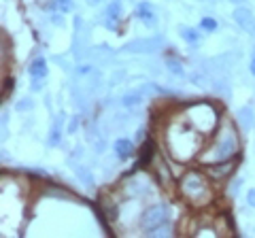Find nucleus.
I'll list each match as a JSON object with an SVG mask.
<instances>
[{
	"label": "nucleus",
	"instance_id": "6",
	"mask_svg": "<svg viewBox=\"0 0 255 238\" xmlns=\"http://www.w3.org/2000/svg\"><path fill=\"white\" fill-rule=\"evenodd\" d=\"M207 177L211 181H223V179H228L232 172H234V162L232 160H223V162H215V164H209L207 168Z\"/></svg>",
	"mask_w": 255,
	"mask_h": 238
},
{
	"label": "nucleus",
	"instance_id": "16",
	"mask_svg": "<svg viewBox=\"0 0 255 238\" xmlns=\"http://www.w3.org/2000/svg\"><path fill=\"white\" fill-rule=\"evenodd\" d=\"M166 64H168L170 73H174V75H183V66H181V62L172 60V57H168V60H166Z\"/></svg>",
	"mask_w": 255,
	"mask_h": 238
},
{
	"label": "nucleus",
	"instance_id": "2",
	"mask_svg": "<svg viewBox=\"0 0 255 238\" xmlns=\"http://www.w3.org/2000/svg\"><path fill=\"white\" fill-rule=\"evenodd\" d=\"M240 155V136L238 130L234 128L230 119H223L221 126L215 130V139L209 147H204L198 155L200 164L209 166L215 162H223V160H234Z\"/></svg>",
	"mask_w": 255,
	"mask_h": 238
},
{
	"label": "nucleus",
	"instance_id": "1",
	"mask_svg": "<svg viewBox=\"0 0 255 238\" xmlns=\"http://www.w3.org/2000/svg\"><path fill=\"white\" fill-rule=\"evenodd\" d=\"M166 149L176 162H189L204 149V134L198 132L185 117H181L166 130Z\"/></svg>",
	"mask_w": 255,
	"mask_h": 238
},
{
	"label": "nucleus",
	"instance_id": "20",
	"mask_svg": "<svg viewBox=\"0 0 255 238\" xmlns=\"http://www.w3.org/2000/svg\"><path fill=\"white\" fill-rule=\"evenodd\" d=\"M91 2H102V0H91Z\"/></svg>",
	"mask_w": 255,
	"mask_h": 238
},
{
	"label": "nucleus",
	"instance_id": "9",
	"mask_svg": "<svg viewBox=\"0 0 255 238\" xmlns=\"http://www.w3.org/2000/svg\"><path fill=\"white\" fill-rule=\"evenodd\" d=\"M136 17L147 26H153L155 21H158V17H155V13H153V6L149 2H140L136 6Z\"/></svg>",
	"mask_w": 255,
	"mask_h": 238
},
{
	"label": "nucleus",
	"instance_id": "7",
	"mask_svg": "<svg viewBox=\"0 0 255 238\" xmlns=\"http://www.w3.org/2000/svg\"><path fill=\"white\" fill-rule=\"evenodd\" d=\"M232 17L245 32H255V17H253V13L249 9H245V6H236Z\"/></svg>",
	"mask_w": 255,
	"mask_h": 238
},
{
	"label": "nucleus",
	"instance_id": "4",
	"mask_svg": "<svg viewBox=\"0 0 255 238\" xmlns=\"http://www.w3.org/2000/svg\"><path fill=\"white\" fill-rule=\"evenodd\" d=\"M217 109L212 104H207V102H198L194 106H189V109L183 113V117H185L191 126H194L198 132H202L204 136L212 134L215 130L219 128V117H217Z\"/></svg>",
	"mask_w": 255,
	"mask_h": 238
},
{
	"label": "nucleus",
	"instance_id": "19",
	"mask_svg": "<svg viewBox=\"0 0 255 238\" xmlns=\"http://www.w3.org/2000/svg\"><path fill=\"white\" fill-rule=\"evenodd\" d=\"M232 2H243V0H232Z\"/></svg>",
	"mask_w": 255,
	"mask_h": 238
},
{
	"label": "nucleus",
	"instance_id": "13",
	"mask_svg": "<svg viewBox=\"0 0 255 238\" xmlns=\"http://www.w3.org/2000/svg\"><path fill=\"white\" fill-rule=\"evenodd\" d=\"M179 34H181V37L185 39L187 43H198V41H200V34H198L194 28H187V26H181V28H179Z\"/></svg>",
	"mask_w": 255,
	"mask_h": 238
},
{
	"label": "nucleus",
	"instance_id": "3",
	"mask_svg": "<svg viewBox=\"0 0 255 238\" xmlns=\"http://www.w3.org/2000/svg\"><path fill=\"white\" fill-rule=\"evenodd\" d=\"M179 191H181V196L194 206H204L212 200L211 179L207 177V172H200V170L185 172L179 183Z\"/></svg>",
	"mask_w": 255,
	"mask_h": 238
},
{
	"label": "nucleus",
	"instance_id": "14",
	"mask_svg": "<svg viewBox=\"0 0 255 238\" xmlns=\"http://www.w3.org/2000/svg\"><path fill=\"white\" fill-rule=\"evenodd\" d=\"M73 0H53L51 2V9L53 11H60V13H70L73 11Z\"/></svg>",
	"mask_w": 255,
	"mask_h": 238
},
{
	"label": "nucleus",
	"instance_id": "12",
	"mask_svg": "<svg viewBox=\"0 0 255 238\" xmlns=\"http://www.w3.org/2000/svg\"><path fill=\"white\" fill-rule=\"evenodd\" d=\"M119 17H122V2L113 0V2L106 6V19H109V24H113V21H117Z\"/></svg>",
	"mask_w": 255,
	"mask_h": 238
},
{
	"label": "nucleus",
	"instance_id": "10",
	"mask_svg": "<svg viewBox=\"0 0 255 238\" xmlns=\"http://www.w3.org/2000/svg\"><path fill=\"white\" fill-rule=\"evenodd\" d=\"M47 60L45 57H37L32 64H30V68H28V73H30L32 79H42V77H47Z\"/></svg>",
	"mask_w": 255,
	"mask_h": 238
},
{
	"label": "nucleus",
	"instance_id": "15",
	"mask_svg": "<svg viewBox=\"0 0 255 238\" xmlns=\"http://www.w3.org/2000/svg\"><path fill=\"white\" fill-rule=\"evenodd\" d=\"M200 28H202V30H207V32H212V30H217V21L212 17H202Z\"/></svg>",
	"mask_w": 255,
	"mask_h": 238
},
{
	"label": "nucleus",
	"instance_id": "18",
	"mask_svg": "<svg viewBox=\"0 0 255 238\" xmlns=\"http://www.w3.org/2000/svg\"><path fill=\"white\" fill-rule=\"evenodd\" d=\"M251 75H255V57L251 60Z\"/></svg>",
	"mask_w": 255,
	"mask_h": 238
},
{
	"label": "nucleus",
	"instance_id": "11",
	"mask_svg": "<svg viewBox=\"0 0 255 238\" xmlns=\"http://www.w3.org/2000/svg\"><path fill=\"white\" fill-rule=\"evenodd\" d=\"M115 151H117L119 160H128V157H132L134 153H136V151H134L132 141H128V139H119L115 143Z\"/></svg>",
	"mask_w": 255,
	"mask_h": 238
},
{
	"label": "nucleus",
	"instance_id": "17",
	"mask_svg": "<svg viewBox=\"0 0 255 238\" xmlns=\"http://www.w3.org/2000/svg\"><path fill=\"white\" fill-rule=\"evenodd\" d=\"M249 206H255V190L249 191Z\"/></svg>",
	"mask_w": 255,
	"mask_h": 238
},
{
	"label": "nucleus",
	"instance_id": "8",
	"mask_svg": "<svg viewBox=\"0 0 255 238\" xmlns=\"http://www.w3.org/2000/svg\"><path fill=\"white\" fill-rule=\"evenodd\" d=\"M153 153H155V145H153L151 141H147L145 145L140 147V151H138V162L134 164V170H140L143 166H149V164H151Z\"/></svg>",
	"mask_w": 255,
	"mask_h": 238
},
{
	"label": "nucleus",
	"instance_id": "5",
	"mask_svg": "<svg viewBox=\"0 0 255 238\" xmlns=\"http://www.w3.org/2000/svg\"><path fill=\"white\" fill-rule=\"evenodd\" d=\"M170 221V206L166 202H155V204L147 206L143 217H140V230L145 234H160L162 230H166Z\"/></svg>",
	"mask_w": 255,
	"mask_h": 238
}]
</instances>
